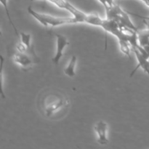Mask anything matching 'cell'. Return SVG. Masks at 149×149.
Masks as SVG:
<instances>
[{"label": "cell", "mask_w": 149, "mask_h": 149, "mask_svg": "<svg viewBox=\"0 0 149 149\" xmlns=\"http://www.w3.org/2000/svg\"><path fill=\"white\" fill-rule=\"evenodd\" d=\"M55 37H56V49H55V55L52 58V62L55 65H58L61 58L63 56L64 49L69 45V42L66 36L63 34L56 33Z\"/></svg>", "instance_id": "cell-4"}, {"label": "cell", "mask_w": 149, "mask_h": 149, "mask_svg": "<svg viewBox=\"0 0 149 149\" xmlns=\"http://www.w3.org/2000/svg\"><path fill=\"white\" fill-rule=\"evenodd\" d=\"M103 19H102L101 17H99L97 15L87 14L85 23H87V24H89V25H91V26L101 27V25L102 23H103Z\"/></svg>", "instance_id": "cell-9"}, {"label": "cell", "mask_w": 149, "mask_h": 149, "mask_svg": "<svg viewBox=\"0 0 149 149\" xmlns=\"http://www.w3.org/2000/svg\"><path fill=\"white\" fill-rule=\"evenodd\" d=\"M1 4H2L3 7H4V10H5V12H6V14H7V17H8V20L9 21H10V25H11L12 26H13V28L14 29V31L15 32V34L17 35V36H20V33L18 32V31L17 30V29H16L14 23H13V20H12L11 18V16H10V12H9V9H8V7H7V0H1Z\"/></svg>", "instance_id": "cell-12"}, {"label": "cell", "mask_w": 149, "mask_h": 149, "mask_svg": "<svg viewBox=\"0 0 149 149\" xmlns=\"http://www.w3.org/2000/svg\"><path fill=\"white\" fill-rule=\"evenodd\" d=\"M28 12L29 14L39 21V23L45 26H63V25L76 24L78 23L77 19L74 17H55L50 15L43 14V13H38L31 7H28Z\"/></svg>", "instance_id": "cell-2"}, {"label": "cell", "mask_w": 149, "mask_h": 149, "mask_svg": "<svg viewBox=\"0 0 149 149\" xmlns=\"http://www.w3.org/2000/svg\"><path fill=\"white\" fill-rule=\"evenodd\" d=\"M13 59L15 63L20 65L24 70H28L36 63L39 59L36 55L33 46L26 50H18L15 49L13 54Z\"/></svg>", "instance_id": "cell-3"}, {"label": "cell", "mask_w": 149, "mask_h": 149, "mask_svg": "<svg viewBox=\"0 0 149 149\" xmlns=\"http://www.w3.org/2000/svg\"><path fill=\"white\" fill-rule=\"evenodd\" d=\"M119 48L122 53L125 54V55L128 57L130 59V44L129 42L124 39H119Z\"/></svg>", "instance_id": "cell-10"}, {"label": "cell", "mask_w": 149, "mask_h": 149, "mask_svg": "<svg viewBox=\"0 0 149 149\" xmlns=\"http://www.w3.org/2000/svg\"><path fill=\"white\" fill-rule=\"evenodd\" d=\"M20 42L27 47H31L33 45L31 44V36L30 33H26L24 32L20 33Z\"/></svg>", "instance_id": "cell-11"}, {"label": "cell", "mask_w": 149, "mask_h": 149, "mask_svg": "<svg viewBox=\"0 0 149 149\" xmlns=\"http://www.w3.org/2000/svg\"><path fill=\"white\" fill-rule=\"evenodd\" d=\"M71 100L67 94L56 88H46L39 93L36 102L39 113L46 119L58 120L69 110Z\"/></svg>", "instance_id": "cell-1"}, {"label": "cell", "mask_w": 149, "mask_h": 149, "mask_svg": "<svg viewBox=\"0 0 149 149\" xmlns=\"http://www.w3.org/2000/svg\"><path fill=\"white\" fill-rule=\"evenodd\" d=\"M133 49L134 53H135V57H136L137 61H138V64L136 65V68L135 69L132 70V71L130 74V77H132V76L135 74V73L136 72L138 68H141L146 74L148 75L149 78V58L146 57L145 55H143L139 50H138L137 48L132 47Z\"/></svg>", "instance_id": "cell-6"}, {"label": "cell", "mask_w": 149, "mask_h": 149, "mask_svg": "<svg viewBox=\"0 0 149 149\" xmlns=\"http://www.w3.org/2000/svg\"><path fill=\"white\" fill-rule=\"evenodd\" d=\"M138 44L142 47H149V29L148 30L138 31Z\"/></svg>", "instance_id": "cell-8"}, {"label": "cell", "mask_w": 149, "mask_h": 149, "mask_svg": "<svg viewBox=\"0 0 149 149\" xmlns=\"http://www.w3.org/2000/svg\"><path fill=\"white\" fill-rule=\"evenodd\" d=\"M97 141L101 146L108 145L109 143L108 138V125L104 121H99L94 127Z\"/></svg>", "instance_id": "cell-5"}, {"label": "cell", "mask_w": 149, "mask_h": 149, "mask_svg": "<svg viewBox=\"0 0 149 149\" xmlns=\"http://www.w3.org/2000/svg\"><path fill=\"white\" fill-rule=\"evenodd\" d=\"M77 58L75 55H72L68 62V65L64 69V74L68 77H74L76 75V66H77Z\"/></svg>", "instance_id": "cell-7"}]
</instances>
